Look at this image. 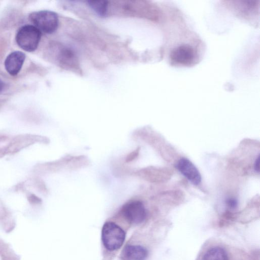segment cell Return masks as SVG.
Listing matches in <instances>:
<instances>
[{
    "mask_svg": "<svg viewBox=\"0 0 260 260\" xmlns=\"http://www.w3.org/2000/svg\"><path fill=\"white\" fill-rule=\"evenodd\" d=\"M124 231L115 223H105L102 231V240L104 246L109 250L120 248L125 239Z\"/></svg>",
    "mask_w": 260,
    "mask_h": 260,
    "instance_id": "2",
    "label": "cell"
},
{
    "mask_svg": "<svg viewBox=\"0 0 260 260\" xmlns=\"http://www.w3.org/2000/svg\"><path fill=\"white\" fill-rule=\"evenodd\" d=\"M202 260H228V255L224 249L216 246L208 250Z\"/></svg>",
    "mask_w": 260,
    "mask_h": 260,
    "instance_id": "8",
    "label": "cell"
},
{
    "mask_svg": "<svg viewBox=\"0 0 260 260\" xmlns=\"http://www.w3.org/2000/svg\"><path fill=\"white\" fill-rule=\"evenodd\" d=\"M5 85L4 82L0 79V93L2 92L5 89Z\"/></svg>",
    "mask_w": 260,
    "mask_h": 260,
    "instance_id": "13",
    "label": "cell"
},
{
    "mask_svg": "<svg viewBox=\"0 0 260 260\" xmlns=\"http://www.w3.org/2000/svg\"><path fill=\"white\" fill-rule=\"evenodd\" d=\"M29 19L41 32L51 34L54 32L58 26L57 15L52 11L43 10L31 13Z\"/></svg>",
    "mask_w": 260,
    "mask_h": 260,
    "instance_id": "3",
    "label": "cell"
},
{
    "mask_svg": "<svg viewBox=\"0 0 260 260\" xmlns=\"http://www.w3.org/2000/svg\"><path fill=\"white\" fill-rule=\"evenodd\" d=\"M138 150H136L135 151L131 153L126 158V161H130L133 160L138 155Z\"/></svg>",
    "mask_w": 260,
    "mask_h": 260,
    "instance_id": "11",
    "label": "cell"
},
{
    "mask_svg": "<svg viewBox=\"0 0 260 260\" xmlns=\"http://www.w3.org/2000/svg\"><path fill=\"white\" fill-rule=\"evenodd\" d=\"M147 255V250L140 245H127L121 253L124 260H145Z\"/></svg>",
    "mask_w": 260,
    "mask_h": 260,
    "instance_id": "7",
    "label": "cell"
},
{
    "mask_svg": "<svg viewBox=\"0 0 260 260\" xmlns=\"http://www.w3.org/2000/svg\"><path fill=\"white\" fill-rule=\"evenodd\" d=\"M226 205L231 209H235L238 206V201L235 198H229L226 201Z\"/></svg>",
    "mask_w": 260,
    "mask_h": 260,
    "instance_id": "10",
    "label": "cell"
},
{
    "mask_svg": "<svg viewBox=\"0 0 260 260\" xmlns=\"http://www.w3.org/2000/svg\"><path fill=\"white\" fill-rule=\"evenodd\" d=\"M254 169L256 172L259 173V155L255 159L254 164Z\"/></svg>",
    "mask_w": 260,
    "mask_h": 260,
    "instance_id": "12",
    "label": "cell"
},
{
    "mask_svg": "<svg viewBox=\"0 0 260 260\" xmlns=\"http://www.w3.org/2000/svg\"><path fill=\"white\" fill-rule=\"evenodd\" d=\"M178 171L190 182L198 185L201 182V175L196 167L189 159L182 158L176 164Z\"/></svg>",
    "mask_w": 260,
    "mask_h": 260,
    "instance_id": "5",
    "label": "cell"
},
{
    "mask_svg": "<svg viewBox=\"0 0 260 260\" xmlns=\"http://www.w3.org/2000/svg\"><path fill=\"white\" fill-rule=\"evenodd\" d=\"M41 32L32 25H25L19 28L16 35V41L23 50L32 52L38 47Z\"/></svg>",
    "mask_w": 260,
    "mask_h": 260,
    "instance_id": "1",
    "label": "cell"
},
{
    "mask_svg": "<svg viewBox=\"0 0 260 260\" xmlns=\"http://www.w3.org/2000/svg\"><path fill=\"white\" fill-rule=\"evenodd\" d=\"M121 213L128 222L133 224L141 223L146 217L145 208L139 201H133L124 204Z\"/></svg>",
    "mask_w": 260,
    "mask_h": 260,
    "instance_id": "4",
    "label": "cell"
},
{
    "mask_svg": "<svg viewBox=\"0 0 260 260\" xmlns=\"http://www.w3.org/2000/svg\"><path fill=\"white\" fill-rule=\"evenodd\" d=\"M25 58L23 52L16 51L8 55L5 61V69L8 73L15 76L20 72Z\"/></svg>",
    "mask_w": 260,
    "mask_h": 260,
    "instance_id": "6",
    "label": "cell"
},
{
    "mask_svg": "<svg viewBox=\"0 0 260 260\" xmlns=\"http://www.w3.org/2000/svg\"><path fill=\"white\" fill-rule=\"evenodd\" d=\"M89 6L99 15L105 16L108 8V2L106 1H89Z\"/></svg>",
    "mask_w": 260,
    "mask_h": 260,
    "instance_id": "9",
    "label": "cell"
}]
</instances>
